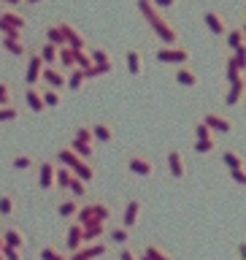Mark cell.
I'll return each mask as SVG.
<instances>
[{
	"instance_id": "1",
	"label": "cell",
	"mask_w": 246,
	"mask_h": 260,
	"mask_svg": "<svg viewBox=\"0 0 246 260\" xmlns=\"http://www.w3.org/2000/svg\"><path fill=\"white\" fill-rule=\"evenodd\" d=\"M135 6H138V14H141L144 19L149 22L152 32L160 38L162 46H173V44H179V30L165 19V14L157 11V8L152 6V0H135Z\"/></svg>"
},
{
	"instance_id": "2",
	"label": "cell",
	"mask_w": 246,
	"mask_h": 260,
	"mask_svg": "<svg viewBox=\"0 0 246 260\" xmlns=\"http://www.w3.org/2000/svg\"><path fill=\"white\" fill-rule=\"evenodd\" d=\"M154 60L162 62V65H187L192 60V52L182 44H173V46H160L157 52H154Z\"/></svg>"
},
{
	"instance_id": "3",
	"label": "cell",
	"mask_w": 246,
	"mask_h": 260,
	"mask_svg": "<svg viewBox=\"0 0 246 260\" xmlns=\"http://www.w3.org/2000/svg\"><path fill=\"white\" fill-rule=\"evenodd\" d=\"M24 27H27V19L19 11H11V8L0 11V32H3V38H22Z\"/></svg>"
},
{
	"instance_id": "4",
	"label": "cell",
	"mask_w": 246,
	"mask_h": 260,
	"mask_svg": "<svg viewBox=\"0 0 246 260\" xmlns=\"http://www.w3.org/2000/svg\"><path fill=\"white\" fill-rule=\"evenodd\" d=\"M57 27H60V32H62V38H65V46L68 49H73V52H87V38L81 36V30L79 27H73L71 22H65V19H60L57 22Z\"/></svg>"
},
{
	"instance_id": "5",
	"label": "cell",
	"mask_w": 246,
	"mask_h": 260,
	"mask_svg": "<svg viewBox=\"0 0 246 260\" xmlns=\"http://www.w3.org/2000/svg\"><path fill=\"white\" fill-rule=\"evenodd\" d=\"M24 84L27 87H38L41 84V71H44V62H41V57L36 54V49H30L27 57H24Z\"/></svg>"
},
{
	"instance_id": "6",
	"label": "cell",
	"mask_w": 246,
	"mask_h": 260,
	"mask_svg": "<svg viewBox=\"0 0 246 260\" xmlns=\"http://www.w3.org/2000/svg\"><path fill=\"white\" fill-rule=\"evenodd\" d=\"M127 171L141 179H149L154 174V160L146 157V154H130L127 157Z\"/></svg>"
},
{
	"instance_id": "7",
	"label": "cell",
	"mask_w": 246,
	"mask_h": 260,
	"mask_svg": "<svg viewBox=\"0 0 246 260\" xmlns=\"http://www.w3.org/2000/svg\"><path fill=\"white\" fill-rule=\"evenodd\" d=\"M203 24H206V30H208L214 38H225V32H227V22H225V16L219 14V11H214V8L203 11Z\"/></svg>"
},
{
	"instance_id": "8",
	"label": "cell",
	"mask_w": 246,
	"mask_h": 260,
	"mask_svg": "<svg viewBox=\"0 0 246 260\" xmlns=\"http://www.w3.org/2000/svg\"><path fill=\"white\" fill-rule=\"evenodd\" d=\"M200 122L211 130V133H230L233 130V119L225 117V114H217V111H206Z\"/></svg>"
},
{
	"instance_id": "9",
	"label": "cell",
	"mask_w": 246,
	"mask_h": 260,
	"mask_svg": "<svg viewBox=\"0 0 246 260\" xmlns=\"http://www.w3.org/2000/svg\"><path fill=\"white\" fill-rule=\"evenodd\" d=\"M141 214H144V203L141 198H130L125 203V211H122V228H135L138 222H141Z\"/></svg>"
},
{
	"instance_id": "10",
	"label": "cell",
	"mask_w": 246,
	"mask_h": 260,
	"mask_svg": "<svg viewBox=\"0 0 246 260\" xmlns=\"http://www.w3.org/2000/svg\"><path fill=\"white\" fill-rule=\"evenodd\" d=\"M54 168H57V162H52V160H38L36 171H38V190H41V192H49V190L54 187Z\"/></svg>"
},
{
	"instance_id": "11",
	"label": "cell",
	"mask_w": 246,
	"mask_h": 260,
	"mask_svg": "<svg viewBox=\"0 0 246 260\" xmlns=\"http://www.w3.org/2000/svg\"><path fill=\"white\" fill-rule=\"evenodd\" d=\"M125 65H127V73L130 76H144L146 71V57L138 46H130L125 52Z\"/></svg>"
},
{
	"instance_id": "12",
	"label": "cell",
	"mask_w": 246,
	"mask_h": 260,
	"mask_svg": "<svg viewBox=\"0 0 246 260\" xmlns=\"http://www.w3.org/2000/svg\"><path fill=\"white\" fill-rule=\"evenodd\" d=\"M165 162H168V174L173 179H187V160L179 149H168Z\"/></svg>"
},
{
	"instance_id": "13",
	"label": "cell",
	"mask_w": 246,
	"mask_h": 260,
	"mask_svg": "<svg viewBox=\"0 0 246 260\" xmlns=\"http://www.w3.org/2000/svg\"><path fill=\"white\" fill-rule=\"evenodd\" d=\"M41 84L52 87V89L65 87V71L57 68V65H44V71H41Z\"/></svg>"
},
{
	"instance_id": "14",
	"label": "cell",
	"mask_w": 246,
	"mask_h": 260,
	"mask_svg": "<svg viewBox=\"0 0 246 260\" xmlns=\"http://www.w3.org/2000/svg\"><path fill=\"white\" fill-rule=\"evenodd\" d=\"M0 239H3L6 247H14V249H24V247H27V239H24V233L16 225H3Z\"/></svg>"
},
{
	"instance_id": "15",
	"label": "cell",
	"mask_w": 246,
	"mask_h": 260,
	"mask_svg": "<svg viewBox=\"0 0 246 260\" xmlns=\"http://www.w3.org/2000/svg\"><path fill=\"white\" fill-rule=\"evenodd\" d=\"M173 81H176V84H182V87H198L200 73L195 68H190V65H176V68H173Z\"/></svg>"
},
{
	"instance_id": "16",
	"label": "cell",
	"mask_w": 246,
	"mask_h": 260,
	"mask_svg": "<svg viewBox=\"0 0 246 260\" xmlns=\"http://www.w3.org/2000/svg\"><path fill=\"white\" fill-rule=\"evenodd\" d=\"M81 247H84V241H81V225L71 222L68 231H65V252L73 255V252H79Z\"/></svg>"
},
{
	"instance_id": "17",
	"label": "cell",
	"mask_w": 246,
	"mask_h": 260,
	"mask_svg": "<svg viewBox=\"0 0 246 260\" xmlns=\"http://www.w3.org/2000/svg\"><path fill=\"white\" fill-rule=\"evenodd\" d=\"M109 233L106 222H89L81 228V241L84 244H95V241H103V236Z\"/></svg>"
},
{
	"instance_id": "18",
	"label": "cell",
	"mask_w": 246,
	"mask_h": 260,
	"mask_svg": "<svg viewBox=\"0 0 246 260\" xmlns=\"http://www.w3.org/2000/svg\"><path fill=\"white\" fill-rule=\"evenodd\" d=\"M8 166H11V171H32L38 166V157L32 152H19L8 160Z\"/></svg>"
},
{
	"instance_id": "19",
	"label": "cell",
	"mask_w": 246,
	"mask_h": 260,
	"mask_svg": "<svg viewBox=\"0 0 246 260\" xmlns=\"http://www.w3.org/2000/svg\"><path fill=\"white\" fill-rule=\"evenodd\" d=\"M89 127H92V141L95 144H111L114 141L111 122H95V125H89Z\"/></svg>"
},
{
	"instance_id": "20",
	"label": "cell",
	"mask_w": 246,
	"mask_h": 260,
	"mask_svg": "<svg viewBox=\"0 0 246 260\" xmlns=\"http://www.w3.org/2000/svg\"><path fill=\"white\" fill-rule=\"evenodd\" d=\"M243 92H246V76H241L238 81H233V84H227V92H225V106H235V103H241Z\"/></svg>"
},
{
	"instance_id": "21",
	"label": "cell",
	"mask_w": 246,
	"mask_h": 260,
	"mask_svg": "<svg viewBox=\"0 0 246 260\" xmlns=\"http://www.w3.org/2000/svg\"><path fill=\"white\" fill-rule=\"evenodd\" d=\"M225 44L230 52H235L238 46H246V32H243V24H235V27H227L225 32Z\"/></svg>"
},
{
	"instance_id": "22",
	"label": "cell",
	"mask_w": 246,
	"mask_h": 260,
	"mask_svg": "<svg viewBox=\"0 0 246 260\" xmlns=\"http://www.w3.org/2000/svg\"><path fill=\"white\" fill-rule=\"evenodd\" d=\"M71 174L76 176V179H81L84 184H89V182H95V179H97V174H95V166H92V162H84V160H79L76 166L71 168Z\"/></svg>"
},
{
	"instance_id": "23",
	"label": "cell",
	"mask_w": 246,
	"mask_h": 260,
	"mask_svg": "<svg viewBox=\"0 0 246 260\" xmlns=\"http://www.w3.org/2000/svg\"><path fill=\"white\" fill-rule=\"evenodd\" d=\"M68 146H71V152L76 154L79 160H84V162H89V160L95 157V144H84V141H76V138H71Z\"/></svg>"
},
{
	"instance_id": "24",
	"label": "cell",
	"mask_w": 246,
	"mask_h": 260,
	"mask_svg": "<svg viewBox=\"0 0 246 260\" xmlns=\"http://www.w3.org/2000/svg\"><path fill=\"white\" fill-rule=\"evenodd\" d=\"M41 92V101H44V109H57V106H62V92L60 89H52V87H38Z\"/></svg>"
},
{
	"instance_id": "25",
	"label": "cell",
	"mask_w": 246,
	"mask_h": 260,
	"mask_svg": "<svg viewBox=\"0 0 246 260\" xmlns=\"http://www.w3.org/2000/svg\"><path fill=\"white\" fill-rule=\"evenodd\" d=\"M87 54H89V60H92V65H100V68H114L111 54L106 52L103 46H87Z\"/></svg>"
},
{
	"instance_id": "26",
	"label": "cell",
	"mask_w": 246,
	"mask_h": 260,
	"mask_svg": "<svg viewBox=\"0 0 246 260\" xmlns=\"http://www.w3.org/2000/svg\"><path fill=\"white\" fill-rule=\"evenodd\" d=\"M0 44H3V49L14 57H27V52H30V46L24 44V38H3Z\"/></svg>"
},
{
	"instance_id": "27",
	"label": "cell",
	"mask_w": 246,
	"mask_h": 260,
	"mask_svg": "<svg viewBox=\"0 0 246 260\" xmlns=\"http://www.w3.org/2000/svg\"><path fill=\"white\" fill-rule=\"evenodd\" d=\"M79 206H81V201L71 198V195H65V198H62L60 203H57V214H60V217H65V219H71V217H76Z\"/></svg>"
},
{
	"instance_id": "28",
	"label": "cell",
	"mask_w": 246,
	"mask_h": 260,
	"mask_svg": "<svg viewBox=\"0 0 246 260\" xmlns=\"http://www.w3.org/2000/svg\"><path fill=\"white\" fill-rule=\"evenodd\" d=\"M106 252H109V244H106V241H95V244H84V247L79 249V255L87 257V260H95V257H103Z\"/></svg>"
},
{
	"instance_id": "29",
	"label": "cell",
	"mask_w": 246,
	"mask_h": 260,
	"mask_svg": "<svg viewBox=\"0 0 246 260\" xmlns=\"http://www.w3.org/2000/svg\"><path fill=\"white\" fill-rule=\"evenodd\" d=\"M24 103H27V109L30 111H36V114H44V101H41V92H38V87H27L24 89Z\"/></svg>"
},
{
	"instance_id": "30",
	"label": "cell",
	"mask_w": 246,
	"mask_h": 260,
	"mask_svg": "<svg viewBox=\"0 0 246 260\" xmlns=\"http://www.w3.org/2000/svg\"><path fill=\"white\" fill-rule=\"evenodd\" d=\"M144 255L149 257V260H173V255H170V252L162 247V244H157V241H149L144 247Z\"/></svg>"
},
{
	"instance_id": "31",
	"label": "cell",
	"mask_w": 246,
	"mask_h": 260,
	"mask_svg": "<svg viewBox=\"0 0 246 260\" xmlns=\"http://www.w3.org/2000/svg\"><path fill=\"white\" fill-rule=\"evenodd\" d=\"M222 166H225V168H230V171H235V168H246V160H243V154H241V152L225 149V152H222Z\"/></svg>"
},
{
	"instance_id": "32",
	"label": "cell",
	"mask_w": 246,
	"mask_h": 260,
	"mask_svg": "<svg viewBox=\"0 0 246 260\" xmlns=\"http://www.w3.org/2000/svg\"><path fill=\"white\" fill-rule=\"evenodd\" d=\"M73 65H76V52H73V49H68V46H60L57 49V68H73Z\"/></svg>"
},
{
	"instance_id": "33",
	"label": "cell",
	"mask_w": 246,
	"mask_h": 260,
	"mask_svg": "<svg viewBox=\"0 0 246 260\" xmlns=\"http://www.w3.org/2000/svg\"><path fill=\"white\" fill-rule=\"evenodd\" d=\"M14 214H16V195L3 192V195H0V217L8 219V217H14Z\"/></svg>"
},
{
	"instance_id": "34",
	"label": "cell",
	"mask_w": 246,
	"mask_h": 260,
	"mask_svg": "<svg viewBox=\"0 0 246 260\" xmlns=\"http://www.w3.org/2000/svg\"><path fill=\"white\" fill-rule=\"evenodd\" d=\"M36 54L41 57V62H44V65H57V46L46 44V41L36 49Z\"/></svg>"
},
{
	"instance_id": "35",
	"label": "cell",
	"mask_w": 246,
	"mask_h": 260,
	"mask_svg": "<svg viewBox=\"0 0 246 260\" xmlns=\"http://www.w3.org/2000/svg\"><path fill=\"white\" fill-rule=\"evenodd\" d=\"M73 222L76 225H89V222H95V217H92V201H87V203H81L79 211H76V217H73Z\"/></svg>"
},
{
	"instance_id": "36",
	"label": "cell",
	"mask_w": 246,
	"mask_h": 260,
	"mask_svg": "<svg viewBox=\"0 0 246 260\" xmlns=\"http://www.w3.org/2000/svg\"><path fill=\"white\" fill-rule=\"evenodd\" d=\"M71 168H65V166H57L54 168V187H57V190H60V192H65V190H68V182H71Z\"/></svg>"
},
{
	"instance_id": "37",
	"label": "cell",
	"mask_w": 246,
	"mask_h": 260,
	"mask_svg": "<svg viewBox=\"0 0 246 260\" xmlns=\"http://www.w3.org/2000/svg\"><path fill=\"white\" fill-rule=\"evenodd\" d=\"M38 257L41 260H68V252L60 249V247H52V244H46V247H41Z\"/></svg>"
},
{
	"instance_id": "38",
	"label": "cell",
	"mask_w": 246,
	"mask_h": 260,
	"mask_svg": "<svg viewBox=\"0 0 246 260\" xmlns=\"http://www.w3.org/2000/svg\"><path fill=\"white\" fill-rule=\"evenodd\" d=\"M192 152H198V154L217 152V138H195V141H192Z\"/></svg>"
},
{
	"instance_id": "39",
	"label": "cell",
	"mask_w": 246,
	"mask_h": 260,
	"mask_svg": "<svg viewBox=\"0 0 246 260\" xmlns=\"http://www.w3.org/2000/svg\"><path fill=\"white\" fill-rule=\"evenodd\" d=\"M92 217H95V222H109L111 206L106 201H92Z\"/></svg>"
},
{
	"instance_id": "40",
	"label": "cell",
	"mask_w": 246,
	"mask_h": 260,
	"mask_svg": "<svg viewBox=\"0 0 246 260\" xmlns=\"http://www.w3.org/2000/svg\"><path fill=\"white\" fill-rule=\"evenodd\" d=\"M22 117V109L16 103H11V106H0V125L3 122H16Z\"/></svg>"
},
{
	"instance_id": "41",
	"label": "cell",
	"mask_w": 246,
	"mask_h": 260,
	"mask_svg": "<svg viewBox=\"0 0 246 260\" xmlns=\"http://www.w3.org/2000/svg\"><path fill=\"white\" fill-rule=\"evenodd\" d=\"M44 36H46V44H52V46H57V49H60V46H65V38H62L60 27H57V22H54V24H49Z\"/></svg>"
},
{
	"instance_id": "42",
	"label": "cell",
	"mask_w": 246,
	"mask_h": 260,
	"mask_svg": "<svg viewBox=\"0 0 246 260\" xmlns=\"http://www.w3.org/2000/svg\"><path fill=\"white\" fill-rule=\"evenodd\" d=\"M65 192H71V198H76V201H81L87 195V184L81 182V179H76V176H71V182H68V190Z\"/></svg>"
},
{
	"instance_id": "43",
	"label": "cell",
	"mask_w": 246,
	"mask_h": 260,
	"mask_svg": "<svg viewBox=\"0 0 246 260\" xmlns=\"http://www.w3.org/2000/svg\"><path fill=\"white\" fill-rule=\"evenodd\" d=\"M81 84H84V73H81L79 68H71L68 73H65V87H71V89H81Z\"/></svg>"
},
{
	"instance_id": "44",
	"label": "cell",
	"mask_w": 246,
	"mask_h": 260,
	"mask_svg": "<svg viewBox=\"0 0 246 260\" xmlns=\"http://www.w3.org/2000/svg\"><path fill=\"white\" fill-rule=\"evenodd\" d=\"M14 103V89L8 81H0V106H11Z\"/></svg>"
},
{
	"instance_id": "45",
	"label": "cell",
	"mask_w": 246,
	"mask_h": 260,
	"mask_svg": "<svg viewBox=\"0 0 246 260\" xmlns=\"http://www.w3.org/2000/svg\"><path fill=\"white\" fill-rule=\"evenodd\" d=\"M111 241L119 244V247H127V241H130L127 228H114V231H111Z\"/></svg>"
},
{
	"instance_id": "46",
	"label": "cell",
	"mask_w": 246,
	"mask_h": 260,
	"mask_svg": "<svg viewBox=\"0 0 246 260\" xmlns=\"http://www.w3.org/2000/svg\"><path fill=\"white\" fill-rule=\"evenodd\" d=\"M73 138H76V141H84V144H95L92 141V127L89 125H79L76 133H73Z\"/></svg>"
},
{
	"instance_id": "47",
	"label": "cell",
	"mask_w": 246,
	"mask_h": 260,
	"mask_svg": "<svg viewBox=\"0 0 246 260\" xmlns=\"http://www.w3.org/2000/svg\"><path fill=\"white\" fill-rule=\"evenodd\" d=\"M0 257H3V260H22V249H14V247H6V244H3Z\"/></svg>"
},
{
	"instance_id": "48",
	"label": "cell",
	"mask_w": 246,
	"mask_h": 260,
	"mask_svg": "<svg viewBox=\"0 0 246 260\" xmlns=\"http://www.w3.org/2000/svg\"><path fill=\"white\" fill-rule=\"evenodd\" d=\"M192 133H195V138H214V133H211V130L203 125V122H195Z\"/></svg>"
},
{
	"instance_id": "49",
	"label": "cell",
	"mask_w": 246,
	"mask_h": 260,
	"mask_svg": "<svg viewBox=\"0 0 246 260\" xmlns=\"http://www.w3.org/2000/svg\"><path fill=\"white\" fill-rule=\"evenodd\" d=\"M230 179H233V182L235 184H246V168H235V171H230Z\"/></svg>"
},
{
	"instance_id": "50",
	"label": "cell",
	"mask_w": 246,
	"mask_h": 260,
	"mask_svg": "<svg viewBox=\"0 0 246 260\" xmlns=\"http://www.w3.org/2000/svg\"><path fill=\"white\" fill-rule=\"evenodd\" d=\"M117 260H138V252L130 249V247H122L119 255H117Z\"/></svg>"
},
{
	"instance_id": "51",
	"label": "cell",
	"mask_w": 246,
	"mask_h": 260,
	"mask_svg": "<svg viewBox=\"0 0 246 260\" xmlns=\"http://www.w3.org/2000/svg\"><path fill=\"white\" fill-rule=\"evenodd\" d=\"M152 6L157 8V11H168V8L176 6V0H152Z\"/></svg>"
},
{
	"instance_id": "52",
	"label": "cell",
	"mask_w": 246,
	"mask_h": 260,
	"mask_svg": "<svg viewBox=\"0 0 246 260\" xmlns=\"http://www.w3.org/2000/svg\"><path fill=\"white\" fill-rule=\"evenodd\" d=\"M81 73H84V81H87V79H97V76H100V71H97L95 65H89V68H84Z\"/></svg>"
},
{
	"instance_id": "53",
	"label": "cell",
	"mask_w": 246,
	"mask_h": 260,
	"mask_svg": "<svg viewBox=\"0 0 246 260\" xmlns=\"http://www.w3.org/2000/svg\"><path fill=\"white\" fill-rule=\"evenodd\" d=\"M3 3H6V6L11 8V11H14V8H19V6H24V0H3Z\"/></svg>"
},
{
	"instance_id": "54",
	"label": "cell",
	"mask_w": 246,
	"mask_h": 260,
	"mask_svg": "<svg viewBox=\"0 0 246 260\" xmlns=\"http://www.w3.org/2000/svg\"><path fill=\"white\" fill-rule=\"evenodd\" d=\"M68 260H87V257H81L79 252H73V255H68Z\"/></svg>"
},
{
	"instance_id": "55",
	"label": "cell",
	"mask_w": 246,
	"mask_h": 260,
	"mask_svg": "<svg viewBox=\"0 0 246 260\" xmlns=\"http://www.w3.org/2000/svg\"><path fill=\"white\" fill-rule=\"evenodd\" d=\"M27 6H38V3H44V0H24Z\"/></svg>"
},
{
	"instance_id": "56",
	"label": "cell",
	"mask_w": 246,
	"mask_h": 260,
	"mask_svg": "<svg viewBox=\"0 0 246 260\" xmlns=\"http://www.w3.org/2000/svg\"><path fill=\"white\" fill-rule=\"evenodd\" d=\"M138 260H149V257H146V255H144V252H141V255H138Z\"/></svg>"
},
{
	"instance_id": "57",
	"label": "cell",
	"mask_w": 246,
	"mask_h": 260,
	"mask_svg": "<svg viewBox=\"0 0 246 260\" xmlns=\"http://www.w3.org/2000/svg\"><path fill=\"white\" fill-rule=\"evenodd\" d=\"M0 249H3V239H0Z\"/></svg>"
},
{
	"instance_id": "58",
	"label": "cell",
	"mask_w": 246,
	"mask_h": 260,
	"mask_svg": "<svg viewBox=\"0 0 246 260\" xmlns=\"http://www.w3.org/2000/svg\"><path fill=\"white\" fill-rule=\"evenodd\" d=\"M0 260H3V257H0Z\"/></svg>"
}]
</instances>
